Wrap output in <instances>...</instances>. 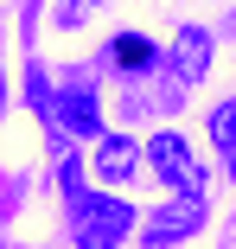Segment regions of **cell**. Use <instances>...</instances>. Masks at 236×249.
<instances>
[{"instance_id": "cell-1", "label": "cell", "mask_w": 236, "mask_h": 249, "mask_svg": "<svg viewBox=\"0 0 236 249\" xmlns=\"http://www.w3.org/2000/svg\"><path fill=\"white\" fill-rule=\"evenodd\" d=\"M147 166L179 192V198H192V205H204V185H211V173H204V160H198V147L185 141V134H153L147 141Z\"/></svg>"}, {"instance_id": "cell-2", "label": "cell", "mask_w": 236, "mask_h": 249, "mask_svg": "<svg viewBox=\"0 0 236 249\" xmlns=\"http://www.w3.org/2000/svg\"><path fill=\"white\" fill-rule=\"evenodd\" d=\"M128 230H140V217L121 205V198H96V211L77 217V249H115Z\"/></svg>"}, {"instance_id": "cell-3", "label": "cell", "mask_w": 236, "mask_h": 249, "mask_svg": "<svg viewBox=\"0 0 236 249\" xmlns=\"http://www.w3.org/2000/svg\"><path fill=\"white\" fill-rule=\"evenodd\" d=\"M204 224V205H192V198H172L166 211H153L147 224H140V243L147 249H166V243H179V236H192Z\"/></svg>"}, {"instance_id": "cell-4", "label": "cell", "mask_w": 236, "mask_h": 249, "mask_svg": "<svg viewBox=\"0 0 236 249\" xmlns=\"http://www.w3.org/2000/svg\"><path fill=\"white\" fill-rule=\"evenodd\" d=\"M134 166H140V147H134L128 134L96 141V179H102V185H128V179H134Z\"/></svg>"}, {"instance_id": "cell-5", "label": "cell", "mask_w": 236, "mask_h": 249, "mask_svg": "<svg viewBox=\"0 0 236 249\" xmlns=\"http://www.w3.org/2000/svg\"><path fill=\"white\" fill-rule=\"evenodd\" d=\"M58 122L70 128V134H83V141H96V128H102V103L89 89H64L58 96Z\"/></svg>"}, {"instance_id": "cell-6", "label": "cell", "mask_w": 236, "mask_h": 249, "mask_svg": "<svg viewBox=\"0 0 236 249\" xmlns=\"http://www.w3.org/2000/svg\"><path fill=\"white\" fill-rule=\"evenodd\" d=\"M211 141H217V154H223V173L236 179V103H217L211 109Z\"/></svg>"}, {"instance_id": "cell-7", "label": "cell", "mask_w": 236, "mask_h": 249, "mask_svg": "<svg viewBox=\"0 0 236 249\" xmlns=\"http://www.w3.org/2000/svg\"><path fill=\"white\" fill-rule=\"evenodd\" d=\"M204 32H179V52H172V64H179V83H192V77H204V64H211V52H204Z\"/></svg>"}, {"instance_id": "cell-8", "label": "cell", "mask_w": 236, "mask_h": 249, "mask_svg": "<svg viewBox=\"0 0 236 249\" xmlns=\"http://www.w3.org/2000/svg\"><path fill=\"white\" fill-rule=\"evenodd\" d=\"M115 64L121 71H153V45L140 38V32H121L115 38Z\"/></svg>"}]
</instances>
